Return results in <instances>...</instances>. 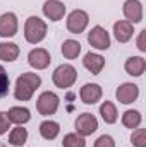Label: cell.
<instances>
[{"label": "cell", "instance_id": "13", "mask_svg": "<svg viewBox=\"0 0 146 147\" xmlns=\"http://www.w3.org/2000/svg\"><path fill=\"white\" fill-rule=\"evenodd\" d=\"M43 14H45L50 21L57 22V21H60V19L64 17V14H65V5H64L62 2H59V0H46L45 5H43Z\"/></svg>", "mask_w": 146, "mask_h": 147}, {"label": "cell", "instance_id": "11", "mask_svg": "<svg viewBox=\"0 0 146 147\" xmlns=\"http://www.w3.org/2000/svg\"><path fill=\"white\" fill-rule=\"evenodd\" d=\"M102 87L98 84H84L79 91V96H81V101L84 105H95L102 99Z\"/></svg>", "mask_w": 146, "mask_h": 147}, {"label": "cell", "instance_id": "10", "mask_svg": "<svg viewBox=\"0 0 146 147\" xmlns=\"http://www.w3.org/2000/svg\"><path fill=\"white\" fill-rule=\"evenodd\" d=\"M52 58H50V53L45 50V48H35L28 53V63L36 69V70H43L50 65Z\"/></svg>", "mask_w": 146, "mask_h": 147}, {"label": "cell", "instance_id": "8", "mask_svg": "<svg viewBox=\"0 0 146 147\" xmlns=\"http://www.w3.org/2000/svg\"><path fill=\"white\" fill-rule=\"evenodd\" d=\"M19 28L17 16L14 12H5L0 16V38H12L16 36Z\"/></svg>", "mask_w": 146, "mask_h": 147}, {"label": "cell", "instance_id": "16", "mask_svg": "<svg viewBox=\"0 0 146 147\" xmlns=\"http://www.w3.org/2000/svg\"><path fill=\"white\" fill-rule=\"evenodd\" d=\"M7 116H9V121L10 123H16V125H24L31 120V111L24 106H12L10 110L7 111Z\"/></svg>", "mask_w": 146, "mask_h": 147}, {"label": "cell", "instance_id": "5", "mask_svg": "<svg viewBox=\"0 0 146 147\" xmlns=\"http://www.w3.org/2000/svg\"><path fill=\"white\" fill-rule=\"evenodd\" d=\"M74 127H76V134H79L81 137H88L91 134L96 132L98 128V120L95 118V115L91 113H83L76 118L74 121Z\"/></svg>", "mask_w": 146, "mask_h": 147}, {"label": "cell", "instance_id": "9", "mask_svg": "<svg viewBox=\"0 0 146 147\" xmlns=\"http://www.w3.org/2000/svg\"><path fill=\"white\" fill-rule=\"evenodd\" d=\"M115 96H117V99H119L122 105H131V103H134V101L138 99V96H139V87H138L136 84H132V82H124V84L119 86Z\"/></svg>", "mask_w": 146, "mask_h": 147}, {"label": "cell", "instance_id": "14", "mask_svg": "<svg viewBox=\"0 0 146 147\" xmlns=\"http://www.w3.org/2000/svg\"><path fill=\"white\" fill-rule=\"evenodd\" d=\"M113 34L119 43H127L134 34V24L129 21H117L113 24Z\"/></svg>", "mask_w": 146, "mask_h": 147}, {"label": "cell", "instance_id": "7", "mask_svg": "<svg viewBox=\"0 0 146 147\" xmlns=\"http://www.w3.org/2000/svg\"><path fill=\"white\" fill-rule=\"evenodd\" d=\"M88 43L96 48V50H108L110 48V36L105 28L102 26H95L91 28V31L88 33Z\"/></svg>", "mask_w": 146, "mask_h": 147}, {"label": "cell", "instance_id": "17", "mask_svg": "<svg viewBox=\"0 0 146 147\" xmlns=\"http://www.w3.org/2000/svg\"><path fill=\"white\" fill-rule=\"evenodd\" d=\"M124 69H126V72L129 74V75L139 77L146 70V62H145V58H141V57H131V58L126 60Z\"/></svg>", "mask_w": 146, "mask_h": 147}, {"label": "cell", "instance_id": "15", "mask_svg": "<svg viewBox=\"0 0 146 147\" xmlns=\"http://www.w3.org/2000/svg\"><path fill=\"white\" fill-rule=\"evenodd\" d=\"M83 65L86 70H89L91 74L98 75V74L103 70L105 67V58L98 53H86L84 55V60H83Z\"/></svg>", "mask_w": 146, "mask_h": 147}, {"label": "cell", "instance_id": "3", "mask_svg": "<svg viewBox=\"0 0 146 147\" xmlns=\"http://www.w3.org/2000/svg\"><path fill=\"white\" fill-rule=\"evenodd\" d=\"M52 80L57 87L60 89H69L72 87L74 82L77 80V70L74 69L72 65L69 63H64V65H59L53 74H52Z\"/></svg>", "mask_w": 146, "mask_h": 147}, {"label": "cell", "instance_id": "28", "mask_svg": "<svg viewBox=\"0 0 146 147\" xmlns=\"http://www.w3.org/2000/svg\"><path fill=\"white\" fill-rule=\"evenodd\" d=\"M9 127H10V121H9V116H7V113L0 111V135L7 134V132H9Z\"/></svg>", "mask_w": 146, "mask_h": 147}, {"label": "cell", "instance_id": "1", "mask_svg": "<svg viewBox=\"0 0 146 147\" xmlns=\"http://www.w3.org/2000/svg\"><path fill=\"white\" fill-rule=\"evenodd\" d=\"M41 86V77L33 72H24L17 77L16 87H14V96L17 101H29L38 87Z\"/></svg>", "mask_w": 146, "mask_h": 147}, {"label": "cell", "instance_id": "25", "mask_svg": "<svg viewBox=\"0 0 146 147\" xmlns=\"http://www.w3.org/2000/svg\"><path fill=\"white\" fill-rule=\"evenodd\" d=\"M131 142L134 147H146V132L145 128H136L131 135Z\"/></svg>", "mask_w": 146, "mask_h": 147}, {"label": "cell", "instance_id": "27", "mask_svg": "<svg viewBox=\"0 0 146 147\" xmlns=\"http://www.w3.org/2000/svg\"><path fill=\"white\" fill-rule=\"evenodd\" d=\"M95 147H115V140L110 135H102V137L96 139Z\"/></svg>", "mask_w": 146, "mask_h": 147}, {"label": "cell", "instance_id": "2", "mask_svg": "<svg viewBox=\"0 0 146 147\" xmlns=\"http://www.w3.org/2000/svg\"><path fill=\"white\" fill-rule=\"evenodd\" d=\"M46 36V22L41 21L36 16L28 17L26 24H24V38L28 43L31 45H38L41 43Z\"/></svg>", "mask_w": 146, "mask_h": 147}, {"label": "cell", "instance_id": "23", "mask_svg": "<svg viewBox=\"0 0 146 147\" xmlns=\"http://www.w3.org/2000/svg\"><path fill=\"white\" fill-rule=\"evenodd\" d=\"M81 53V43L76 39H65L62 43V55L69 60L77 58V55Z\"/></svg>", "mask_w": 146, "mask_h": 147}, {"label": "cell", "instance_id": "19", "mask_svg": "<svg viewBox=\"0 0 146 147\" xmlns=\"http://www.w3.org/2000/svg\"><path fill=\"white\" fill-rule=\"evenodd\" d=\"M19 57V46L16 43H9L3 41L0 43V60L3 62H14Z\"/></svg>", "mask_w": 146, "mask_h": 147}, {"label": "cell", "instance_id": "18", "mask_svg": "<svg viewBox=\"0 0 146 147\" xmlns=\"http://www.w3.org/2000/svg\"><path fill=\"white\" fill-rule=\"evenodd\" d=\"M40 134H41L43 139L53 140V139H57V135L60 134V125H59L57 121H53V120H45V121L40 123Z\"/></svg>", "mask_w": 146, "mask_h": 147}, {"label": "cell", "instance_id": "12", "mask_svg": "<svg viewBox=\"0 0 146 147\" xmlns=\"http://www.w3.org/2000/svg\"><path fill=\"white\" fill-rule=\"evenodd\" d=\"M124 16L132 24L141 22L143 21V3L139 0H126V3H124Z\"/></svg>", "mask_w": 146, "mask_h": 147}, {"label": "cell", "instance_id": "26", "mask_svg": "<svg viewBox=\"0 0 146 147\" xmlns=\"http://www.w3.org/2000/svg\"><path fill=\"white\" fill-rule=\"evenodd\" d=\"M9 87H10V79L5 72V69L0 65V98L9 94Z\"/></svg>", "mask_w": 146, "mask_h": 147}, {"label": "cell", "instance_id": "21", "mask_svg": "<svg viewBox=\"0 0 146 147\" xmlns=\"http://www.w3.org/2000/svg\"><path fill=\"white\" fill-rule=\"evenodd\" d=\"M28 140V130L23 128V125H17L10 134H9V144L14 147H23Z\"/></svg>", "mask_w": 146, "mask_h": 147}, {"label": "cell", "instance_id": "29", "mask_svg": "<svg viewBox=\"0 0 146 147\" xmlns=\"http://www.w3.org/2000/svg\"><path fill=\"white\" fill-rule=\"evenodd\" d=\"M145 36H146V29H143L141 33H139V36H138V48L141 50V51H146V45H145Z\"/></svg>", "mask_w": 146, "mask_h": 147}, {"label": "cell", "instance_id": "24", "mask_svg": "<svg viewBox=\"0 0 146 147\" xmlns=\"http://www.w3.org/2000/svg\"><path fill=\"white\" fill-rule=\"evenodd\" d=\"M64 147H86V140L84 137H81L79 134H67L62 140Z\"/></svg>", "mask_w": 146, "mask_h": 147}, {"label": "cell", "instance_id": "4", "mask_svg": "<svg viewBox=\"0 0 146 147\" xmlns=\"http://www.w3.org/2000/svg\"><path fill=\"white\" fill-rule=\"evenodd\" d=\"M59 105H60V99L55 92L52 91H45L40 94V98L36 99V110L40 115L43 116H48V115H55L59 110Z\"/></svg>", "mask_w": 146, "mask_h": 147}, {"label": "cell", "instance_id": "22", "mask_svg": "<svg viewBox=\"0 0 146 147\" xmlns=\"http://www.w3.org/2000/svg\"><path fill=\"white\" fill-rule=\"evenodd\" d=\"M141 120H143V116H141V113L138 110H127L122 115V125L127 127V128H131V130L138 128L141 125Z\"/></svg>", "mask_w": 146, "mask_h": 147}, {"label": "cell", "instance_id": "6", "mask_svg": "<svg viewBox=\"0 0 146 147\" xmlns=\"http://www.w3.org/2000/svg\"><path fill=\"white\" fill-rule=\"evenodd\" d=\"M88 22H89V16L84 10L76 9V10H72L69 14V17H67V29L72 34H81L88 28Z\"/></svg>", "mask_w": 146, "mask_h": 147}, {"label": "cell", "instance_id": "20", "mask_svg": "<svg viewBox=\"0 0 146 147\" xmlns=\"http://www.w3.org/2000/svg\"><path fill=\"white\" fill-rule=\"evenodd\" d=\"M100 115H102L103 121L108 123V125L115 123L117 118H119V115H117V108H115V105H113L112 101H103V103H102V106H100Z\"/></svg>", "mask_w": 146, "mask_h": 147}]
</instances>
